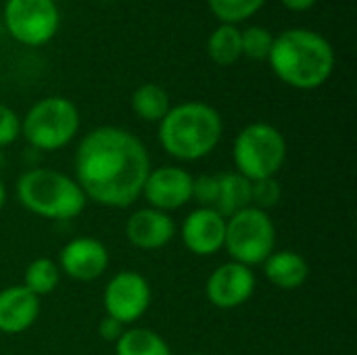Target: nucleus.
Returning a JSON list of instances; mask_svg holds the SVG:
<instances>
[{"label": "nucleus", "instance_id": "1", "mask_svg": "<svg viewBox=\"0 0 357 355\" xmlns=\"http://www.w3.org/2000/svg\"><path fill=\"white\" fill-rule=\"evenodd\" d=\"M149 172V151L130 130L98 126L77 142L73 180L94 205L109 209L132 207L142 197Z\"/></svg>", "mask_w": 357, "mask_h": 355}, {"label": "nucleus", "instance_id": "2", "mask_svg": "<svg viewBox=\"0 0 357 355\" xmlns=\"http://www.w3.org/2000/svg\"><path fill=\"white\" fill-rule=\"evenodd\" d=\"M268 63L282 84L295 90H316L335 71V48L314 29L291 27L274 36Z\"/></svg>", "mask_w": 357, "mask_h": 355}, {"label": "nucleus", "instance_id": "3", "mask_svg": "<svg viewBox=\"0 0 357 355\" xmlns=\"http://www.w3.org/2000/svg\"><path fill=\"white\" fill-rule=\"evenodd\" d=\"M224 136L220 111L201 100L172 105L159 121V144L178 161H201L211 155Z\"/></svg>", "mask_w": 357, "mask_h": 355}, {"label": "nucleus", "instance_id": "4", "mask_svg": "<svg viewBox=\"0 0 357 355\" xmlns=\"http://www.w3.org/2000/svg\"><path fill=\"white\" fill-rule=\"evenodd\" d=\"M17 201L29 213L67 222L84 213L88 199L73 176L52 167H31L17 178Z\"/></svg>", "mask_w": 357, "mask_h": 355}, {"label": "nucleus", "instance_id": "5", "mask_svg": "<svg viewBox=\"0 0 357 355\" xmlns=\"http://www.w3.org/2000/svg\"><path fill=\"white\" fill-rule=\"evenodd\" d=\"M287 155L289 146L284 134L268 121L247 123L232 142L234 172L251 182L276 178Z\"/></svg>", "mask_w": 357, "mask_h": 355}, {"label": "nucleus", "instance_id": "6", "mask_svg": "<svg viewBox=\"0 0 357 355\" xmlns=\"http://www.w3.org/2000/svg\"><path fill=\"white\" fill-rule=\"evenodd\" d=\"M79 111L65 96H46L29 107L21 119V136L40 153L61 151L79 132Z\"/></svg>", "mask_w": 357, "mask_h": 355}, {"label": "nucleus", "instance_id": "7", "mask_svg": "<svg viewBox=\"0 0 357 355\" xmlns=\"http://www.w3.org/2000/svg\"><path fill=\"white\" fill-rule=\"evenodd\" d=\"M224 249L230 262L247 268L261 266L276 251V226L268 211L247 207L226 218Z\"/></svg>", "mask_w": 357, "mask_h": 355}, {"label": "nucleus", "instance_id": "8", "mask_svg": "<svg viewBox=\"0 0 357 355\" xmlns=\"http://www.w3.org/2000/svg\"><path fill=\"white\" fill-rule=\"evenodd\" d=\"M2 19L17 42L31 48L48 44L61 25L54 0H6Z\"/></svg>", "mask_w": 357, "mask_h": 355}, {"label": "nucleus", "instance_id": "9", "mask_svg": "<svg viewBox=\"0 0 357 355\" xmlns=\"http://www.w3.org/2000/svg\"><path fill=\"white\" fill-rule=\"evenodd\" d=\"M151 299L153 291L149 280L134 270H121L109 278L102 291L105 316L121 322L128 328L149 312Z\"/></svg>", "mask_w": 357, "mask_h": 355}, {"label": "nucleus", "instance_id": "10", "mask_svg": "<svg viewBox=\"0 0 357 355\" xmlns=\"http://www.w3.org/2000/svg\"><path fill=\"white\" fill-rule=\"evenodd\" d=\"M192 180L188 169L180 165L151 167L142 186V199L149 207L172 213L192 201Z\"/></svg>", "mask_w": 357, "mask_h": 355}, {"label": "nucleus", "instance_id": "11", "mask_svg": "<svg viewBox=\"0 0 357 355\" xmlns=\"http://www.w3.org/2000/svg\"><path fill=\"white\" fill-rule=\"evenodd\" d=\"M255 287L257 280L251 268L236 262H226L209 274L205 295L218 310H236L253 297Z\"/></svg>", "mask_w": 357, "mask_h": 355}, {"label": "nucleus", "instance_id": "12", "mask_svg": "<svg viewBox=\"0 0 357 355\" xmlns=\"http://www.w3.org/2000/svg\"><path fill=\"white\" fill-rule=\"evenodd\" d=\"M109 249L102 241L92 236H75L67 241L59 253V270L71 280L92 282L109 270Z\"/></svg>", "mask_w": 357, "mask_h": 355}, {"label": "nucleus", "instance_id": "13", "mask_svg": "<svg viewBox=\"0 0 357 355\" xmlns=\"http://www.w3.org/2000/svg\"><path fill=\"white\" fill-rule=\"evenodd\" d=\"M180 239L186 251L197 257L218 255L226 241V218L213 207H197L182 220Z\"/></svg>", "mask_w": 357, "mask_h": 355}, {"label": "nucleus", "instance_id": "14", "mask_svg": "<svg viewBox=\"0 0 357 355\" xmlns=\"http://www.w3.org/2000/svg\"><path fill=\"white\" fill-rule=\"evenodd\" d=\"M176 236V222L169 213L140 207L126 220V239L140 251H159Z\"/></svg>", "mask_w": 357, "mask_h": 355}, {"label": "nucleus", "instance_id": "15", "mask_svg": "<svg viewBox=\"0 0 357 355\" xmlns=\"http://www.w3.org/2000/svg\"><path fill=\"white\" fill-rule=\"evenodd\" d=\"M40 318V299L23 285L0 291V333L21 335L29 331Z\"/></svg>", "mask_w": 357, "mask_h": 355}, {"label": "nucleus", "instance_id": "16", "mask_svg": "<svg viewBox=\"0 0 357 355\" xmlns=\"http://www.w3.org/2000/svg\"><path fill=\"white\" fill-rule=\"evenodd\" d=\"M261 266L268 282H272L280 291H297L310 278L307 259L291 249L274 251Z\"/></svg>", "mask_w": 357, "mask_h": 355}, {"label": "nucleus", "instance_id": "17", "mask_svg": "<svg viewBox=\"0 0 357 355\" xmlns=\"http://www.w3.org/2000/svg\"><path fill=\"white\" fill-rule=\"evenodd\" d=\"M247 207H251V180L238 172L218 174V199L213 209L224 218H230Z\"/></svg>", "mask_w": 357, "mask_h": 355}, {"label": "nucleus", "instance_id": "18", "mask_svg": "<svg viewBox=\"0 0 357 355\" xmlns=\"http://www.w3.org/2000/svg\"><path fill=\"white\" fill-rule=\"evenodd\" d=\"M172 109L167 90L159 84H142L132 92V111L146 123H159Z\"/></svg>", "mask_w": 357, "mask_h": 355}, {"label": "nucleus", "instance_id": "19", "mask_svg": "<svg viewBox=\"0 0 357 355\" xmlns=\"http://www.w3.org/2000/svg\"><path fill=\"white\" fill-rule=\"evenodd\" d=\"M115 355H172L169 343L153 328L132 326L115 343Z\"/></svg>", "mask_w": 357, "mask_h": 355}, {"label": "nucleus", "instance_id": "20", "mask_svg": "<svg viewBox=\"0 0 357 355\" xmlns=\"http://www.w3.org/2000/svg\"><path fill=\"white\" fill-rule=\"evenodd\" d=\"M207 54L220 67H230L243 56L238 25L220 23L207 38Z\"/></svg>", "mask_w": 357, "mask_h": 355}, {"label": "nucleus", "instance_id": "21", "mask_svg": "<svg viewBox=\"0 0 357 355\" xmlns=\"http://www.w3.org/2000/svg\"><path fill=\"white\" fill-rule=\"evenodd\" d=\"M61 282V270L50 257H36L23 274V287L38 299L50 295Z\"/></svg>", "mask_w": 357, "mask_h": 355}, {"label": "nucleus", "instance_id": "22", "mask_svg": "<svg viewBox=\"0 0 357 355\" xmlns=\"http://www.w3.org/2000/svg\"><path fill=\"white\" fill-rule=\"evenodd\" d=\"M268 0H207L209 10L220 23L238 25L261 10Z\"/></svg>", "mask_w": 357, "mask_h": 355}, {"label": "nucleus", "instance_id": "23", "mask_svg": "<svg viewBox=\"0 0 357 355\" xmlns=\"http://www.w3.org/2000/svg\"><path fill=\"white\" fill-rule=\"evenodd\" d=\"M274 44V33L264 25H249L241 31L243 56L251 61H268Z\"/></svg>", "mask_w": 357, "mask_h": 355}, {"label": "nucleus", "instance_id": "24", "mask_svg": "<svg viewBox=\"0 0 357 355\" xmlns=\"http://www.w3.org/2000/svg\"><path fill=\"white\" fill-rule=\"evenodd\" d=\"M282 199V188L276 178H266V180H255L251 182V207L270 211L276 207Z\"/></svg>", "mask_w": 357, "mask_h": 355}, {"label": "nucleus", "instance_id": "25", "mask_svg": "<svg viewBox=\"0 0 357 355\" xmlns=\"http://www.w3.org/2000/svg\"><path fill=\"white\" fill-rule=\"evenodd\" d=\"M21 136V117L4 103H0V151L10 146Z\"/></svg>", "mask_w": 357, "mask_h": 355}, {"label": "nucleus", "instance_id": "26", "mask_svg": "<svg viewBox=\"0 0 357 355\" xmlns=\"http://www.w3.org/2000/svg\"><path fill=\"white\" fill-rule=\"evenodd\" d=\"M218 199V176H199L192 180V201L199 203V207H215Z\"/></svg>", "mask_w": 357, "mask_h": 355}, {"label": "nucleus", "instance_id": "27", "mask_svg": "<svg viewBox=\"0 0 357 355\" xmlns=\"http://www.w3.org/2000/svg\"><path fill=\"white\" fill-rule=\"evenodd\" d=\"M123 331H126V326H123L121 322L109 318V316H105V318L98 322V337H100L102 341H107V343H113V345H115L117 339L123 335Z\"/></svg>", "mask_w": 357, "mask_h": 355}, {"label": "nucleus", "instance_id": "28", "mask_svg": "<svg viewBox=\"0 0 357 355\" xmlns=\"http://www.w3.org/2000/svg\"><path fill=\"white\" fill-rule=\"evenodd\" d=\"M284 8L289 10H295V13H303V10H310L318 0H280Z\"/></svg>", "mask_w": 357, "mask_h": 355}, {"label": "nucleus", "instance_id": "29", "mask_svg": "<svg viewBox=\"0 0 357 355\" xmlns=\"http://www.w3.org/2000/svg\"><path fill=\"white\" fill-rule=\"evenodd\" d=\"M4 205H6V186H4V182L0 180V211H2Z\"/></svg>", "mask_w": 357, "mask_h": 355}, {"label": "nucleus", "instance_id": "30", "mask_svg": "<svg viewBox=\"0 0 357 355\" xmlns=\"http://www.w3.org/2000/svg\"><path fill=\"white\" fill-rule=\"evenodd\" d=\"M188 355H209V354H203V352H195V354H188Z\"/></svg>", "mask_w": 357, "mask_h": 355}, {"label": "nucleus", "instance_id": "31", "mask_svg": "<svg viewBox=\"0 0 357 355\" xmlns=\"http://www.w3.org/2000/svg\"><path fill=\"white\" fill-rule=\"evenodd\" d=\"M2 161H4V159H2V151H0V165H2Z\"/></svg>", "mask_w": 357, "mask_h": 355}]
</instances>
